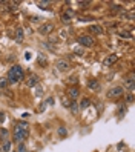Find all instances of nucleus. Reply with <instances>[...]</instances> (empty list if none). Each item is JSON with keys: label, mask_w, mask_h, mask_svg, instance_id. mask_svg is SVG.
Masks as SVG:
<instances>
[{"label": "nucleus", "mask_w": 135, "mask_h": 152, "mask_svg": "<svg viewBox=\"0 0 135 152\" xmlns=\"http://www.w3.org/2000/svg\"><path fill=\"white\" fill-rule=\"evenodd\" d=\"M120 35H121V37H126V39H129L130 37V34L129 32H118Z\"/></svg>", "instance_id": "b1692460"}, {"label": "nucleus", "mask_w": 135, "mask_h": 152, "mask_svg": "<svg viewBox=\"0 0 135 152\" xmlns=\"http://www.w3.org/2000/svg\"><path fill=\"white\" fill-rule=\"evenodd\" d=\"M123 92H124V89L121 88V86H115V88L109 89V92H107V97H109V98H117V97H120Z\"/></svg>", "instance_id": "20e7f679"}, {"label": "nucleus", "mask_w": 135, "mask_h": 152, "mask_svg": "<svg viewBox=\"0 0 135 152\" xmlns=\"http://www.w3.org/2000/svg\"><path fill=\"white\" fill-rule=\"evenodd\" d=\"M38 61H40V65H42V66H46V60H45V57L42 54L38 55Z\"/></svg>", "instance_id": "412c9836"}, {"label": "nucleus", "mask_w": 135, "mask_h": 152, "mask_svg": "<svg viewBox=\"0 0 135 152\" xmlns=\"http://www.w3.org/2000/svg\"><path fill=\"white\" fill-rule=\"evenodd\" d=\"M28 128L25 126V124H17L16 129H14V140L17 143H23V140H26V137H28Z\"/></svg>", "instance_id": "f257e3e1"}, {"label": "nucleus", "mask_w": 135, "mask_h": 152, "mask_svg": "<svg viewBox=\"0 0 135 152\" xmlns=\"http://www.w3.org/2000/svg\"><path fill=\"white\" fill-rule=\"evenodd\" d=\"M77 42L84 48H91L94 45V39L91 37V35H80V37L77 39Z\"/></svg>", "instance_id": "7ed1b4c3"}, {"label": "nucleus", "mask_w": 135, "mask_h": 152, "mask_svg": "<svg viewBox=\"0 0 135 152\" xmlns=\"http://www.w3.org/2000/svg\"><path fill=\"white\" fill-rule=\"evenodd\" d=\"M91 31L92 32H95V34H101V26H91Z\"/></svg>", "instance_id": "f3484780"}, {"label": "nucleus", "mask_w": 135, "mask_h": 152, "mask_svg": "<svg viewBox=\"0 0 135 152\" xmlns=\"http://www.w3.org/2000/svg\"><path fill=\"white\" fill-rule=\"evenodd\" d=\"M132 100H134V97L129 95V97H128V101H129V103H132Z\"/></svg>", "instance_id": "c85d7f7f"}, {"label": "nucleus", "mask_w": 135, "mask_h": 152, "mask_svg": "<svg viewBox=\"0 0 135 152\" xmlns=\"http://www.w3.org/2000/svg\"><path fill=\"white\" fill-rule=\"evenodd\" d=\"M26 84H28L29 88L37 86V84H38V77H37V75H31V77H29V80H28V83H26Z\"/></svg>", "instance_id": "1a4fd4ad"}, {"label": "nucleus", "mask_w": 135, "mask_h": 152, "mask_svg": "<svg viewBox=\"0 0 135 152\" xmlns=\"http://www.w3.org/2000/svg\"><path fill=\"white\" fill-rule=\"evenodd\" d=\"M52 29H54V25H52V23H43L42 26H38V34L46 35V34L51 32Z\"/></svg>", "instance_id": "39448f33"}, {"label": "nucleus", "mask_w": 135, "mask_h": 152, "mask_svg": "<svg viewBox=\"0 0 135 152\" xmlns=\"http://www.w3.org/2000/svg\"><path fill=\"white\" fill-rule=\"evenodd\" d=\"M22 78H23V69H22L20 66H12L9 69V72H8V80H9L11 83H17V82H20Z\"/></svg>", "instance_id": "f03ea898"}, {"label": "nucleus", "mask_w": 135, "mask_h": 152, "mask_svg": "<svg viewBox=\"0 0 135 152\" xmlns=\"http://www.w3.org/2000/svg\"><path fill=\"white\" fill-rule=\"evenodd\" d=\"M58 135H60V137H65L66 135V128H58Z\"/></svg>", "instance_id": "6ab92c4d"}, {"label": "nucleus", "mask_w": 135, "mask_h": 152, "mask_svg": "<svg viewBox=\"0 0 135 152\" xmlns=\"http://www.w3.org/2000/svg\"><path fill=\"white\" fill-rule=\"evenodd\" d=\"M25 149H26L25 143H20V145H19V152H25Z\"/></svg>", "instance_id": "5701e85b"}, {"label": "nucleus", "mask_w": 135, "mask_h": 152, "mask_svg": "<svg viewBox=\"0 0 135 152\" xmlns=\"http://www.w3.org/2000/svg\"><path fill=\"white\" fill-rule=\"evenodd\" d=\"M23 39H25V32H23V29L19 28L16 31V43H22L23 42Z\"/></svg>", "instance_id": "6e6552de"}, {"label": "nucleus", "mask_w": 135, "mask_h": 152, "mask_svg": "<svg viewBox=\"0 0 135 152\" xmlns=\"http://www.w3.org/2000/svg\"><path fill=\"white\" fill-rule=\"evenodd\" d=\"M3 120H5V114H0V123H2Z\"/></svg>", "instance_id": "cd10ccee"}, {"label": "nucleus", "mask_w": 135, "mask_h": 152, "mask_svg": "<svg viewBox=\"0 0 135 152\" xmlns=\"http://www.w3.org/2000/svg\"><path fill=\"white\" fill-rule=\"evenodd\" d=\"M2 149H3V152H9V151H11V141H9V140H5Z\"/></svg>", "instance_id": "4468645a"}, {"label": "nucleus", "mask_w": 135, "mask_h": 152, "mask_svg": "<svg viewBox=\"0 0 135 152\" xmlns=\"http://www.w3.org/2000/svg\"><path fill=\"white\" fill-rule=\"evenodd\" d=\"M57 69H58V71H61V72H66V71L69 69V63H68L66 60H60V61H57Z\"/></svg>", "instance_id": "0eeeda50"}, {"label": "nucleus", "mask_w": 135, "mask_h": 152, "mask_svg": "<svg viewBox=\"0 0 135 152\" xmlns=\"http://www.w3.org/2000/svg\"><path fill=\"white\" fill-rule=\"evenodd\" d=\"M69 108H71V111H72V112H77V111H78L77 103H71V105H69Z\"/></svg>", "instance_id": "aec40b11"}, {"label": "nucleus", "mask_w": 135, "mask_h": 152, "mask_svg": "<svg viewBox=\"0 0 135 152\" xmlns=\"http://www.w3.org/2000/svg\"><path fill=\"white\" fill-rule=\"evenodd\" d=\"M78 94H80V92H78V89H77V88H71L69 91H68V95L72 98V100H75V98L78 97Z\"/></svg>", "instance_id": "9d476101"}, {"label": "nucleus", "mask_w": 135, "mask_h": 152, "mask_svg": "<svg viewBox=\"0 0 135 152\" xmlns=\"http://www.w3.org/2000/svg\"><path fill=\"white\" fill-rule=\"evenodd\" d=\"M14 152H16V151H14Z\"/></svg>", "instance_id": "c756f323"}, {"label": "nucleus", "mask_w": 135, "mask_h": 152, "mask_svg": "<svg viewBox=\"0 0 135 152\" xmlns=\"http://www.w3.org/2000/svg\"><path fill=\"white\" fill-rule=\"evenodd\" d=\"M38 5H40V8H46V5H48V2H40V3H38Z\"/></svg>", "instance_id": "393cba45"}, {"label": "nucleus", "mask_w": 135, "mask_h": 152, "mask_svg": "<svg viewBox=\"0 0 135 152\" xmlns=\"http://www.w3.org/2000/svg\"><path fill=\"white\" fill-rule=\"evenodd\" d=\"M89 103H91V101H89L88 98H83V100H82V103H80V108H82V109H86L88 106H89Z\"/></svg>", "instance_id": "2eb2a0df"}, {"label": "nucleus", "mask_w": 135, "mask_h": 152, "mask_svg": "<svg viewBox=\"0 0 135 152\" xmlns=\"http://www.w3.org/2000/svg\"><path fill=\"white\" fill-rule=\"evenodd\" d=\"M0 138H3V141L8 138V131L6 129H2V131H0Z\"/></svg>", "instance_id": "a211bd4d"}, {"label": "nucleus", "mask_w": 135, "mask_h": 152, "mask_svg": "<svg viewBox=\"0 0 135 152\" xmlns=\"http://www.w3.org/2000/svg\"><path fill=\"white\" fill-rule=\"evenodd\" d=\"M35 95H37V97H42V95H43V88L40 86V84H37V86H35Z\"/></svg>", "instance_id": "dca6fc26"}, {"label": "nucleus", "mask_w": 135, "mask_h": 152, "mask_svg": "<svg viewBox=\"0 0 135 152\" xmlns=\"http://www.w3.org/2000/svg\"><path fill=\"white\" fill-rule=\"evenodd\" d=\"M89 89H94V91H97V89H100V83L97 82V80H91V82L88 83Z\"/></svg>", "instance_id": "9b49d317"}, {"label": "nucleus", "mask_w": 135, "mask_h": 152, "mask_svg": "<svg viewBox=\"0 0 135 152\" xmlns=\"http://www.w3.org/2000/svg\"><path fill=\"white\" fill-rule=\"evenodd\" d=\"M72 11H65V12H63V14H61V19H65V20H71V19H72Z\"/></svg>", "instance_id": "ddd939ff"}, {"label": "nucleus", "mask_w": 135, "mask_h": 152, "mask_svg": "<svg viewBox=\"0 0 135 152\" xmlns=\"http://www.w3.org/2000/svg\"><path fill=\"white\" fill-rule=\"evenodd\" d=\"M117 60H118V55H117V54H111V55H107L106 59H105V66H111V65H114Z\"/></svg>", "instance_id": "423d86ee"}, {"label": "nucleus", "mask_w": 135, "mask_h": 152, "mask_svg": "<svg viewBox=\"0 0 135 152\" xmlns=\"http://www.w3.org/2000/svg\"><path fill=\"white\" fill-rule=\"evenodd\" d=\"M124 86L128 88V89H134V77H132V75H130V77L126 80V84H124Z\"/></svg>", "instance_id": "f8f14e48"}, {"label": "nucleus", "mask_w": 135, "mask_h": 152, "mask_svg": "<svg viewBox=\"0 0 135 152\" xmlns=\"http://www.w3.org/2000/svg\"><path fill=\"white\" fill-rule=\"evenodd\" d=\"M54 103V98H48V100H46V103H45V105H52Z\"/></svg>", "instance_id": "a878e982"}, {"label": "nucleus", "mask_w": 135, "mask_h": 152, "mask_svg": "<svg viewBox=\"0 0 135 152\" xmlns=\"http://www.w3.org/2000/svg\"><path fill=\"white\" fill-rule=\"evenodd\" d=\"M6 84H8L6 78H0V88H6Z\"/></svg>", "instance_id": "4be33fe9"}, {"label": "nucleus", "mask_w": 135, "mask_h": 152, "mask_svg": "<svg viewBox=\"0 0 135 152\" xmlns=\"http://www.w3.org/2000/svg\"><path fill=\"white\" fill-rule=\"evenodd\" d=\"M75 52H77V54H80V55H83V49H75Z\"/></svg>", "instance_id": "bb28decb"}]
</instances>
